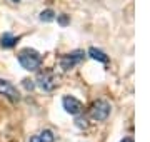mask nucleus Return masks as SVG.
I'll use <instances>...</instances> for the list:
<instances>
[{
  "instance_id": "f257e3e1",
  "label": "nucleus",
  "mask_w": 150,
  "mask_h": 142,
  "mask_svg": "<svg viewBox=\"0 0 150 142\" xmlns=\"http://www.w3.org/2000/svg\"><path fill=\"white\" fill-rule=\"evenodd\" d=\"M18 62L25 70H37L42 65V55L33 49H22L18 52Z\"/></svg>"
},
{
  "instance_id": "f03ea898",
  "label": "nucleus",
  "mask_w": 150,
  "mask_h": 142,
  "mask_svg": "<svg viewBox=\"0 0 150 142\" xmlns=\"http://www.w3.org/2000/svg\"><path fill=\"white\" fill-rule=\"evenodd\" d=\"M83 59H85V54H83L82 50H74V52H70V54L64 55V57L60 59V67H62L65 72H69V70H72L75 65L82 64Z\"/></svg>"
},
{
  "instance_id": "7ed1b4c3",
  "label": "nucleus",
  "mask_w": 150,
  "mask_h": 142,
  "mask_svg": "<svg viewBox=\"0 0 150 142\" xmlns=\"http://www.w3.org/2000/svg\"><path fill=\"white\" fill-rule=\"evenodd\" d=\"M110 112H112V105L108 104V102H105V100H97L95 104L92 105L90 109V117L93 120H105L110 115Z\"/></svg>"
},
{
  "instance_id": "20e7f679",
  "label": "nucleus",
  "mask_w": 150,
  "mask_h": 142,
  "mask_svg": "<svg viewBox=\"0 0 150 142\" xmlns=\"http://www.w3.org/2000/svg\"><path fill=\"white\" fill-rule=\"evenodd\" d=\"M37 85L42 90L45 92H50V90H54L57 85H59V77L52 74V72H45V74H40L37 77Z\"/></svg>"
},
{
  "instance_id": "39448f33",
  "label": "nucleus",
  "mask_w": 150,
  "mask_h": 142,
  "mask_svg": "<svg viewBox=\"0 0 150 142\" xmlns=\"http://www.w3.org/2000/svg\"><path fill=\"white\" fill-rule=\"evenodd\" d=\"M62 104H64V109L67 114L70 115H79L82 112V102L79 100V99L72 97V95H65L64 99H62Z\"/></svg>"
},
{
  "instance_id": "423d86ee",
  "label": "nucleus",
  "mask_w": 150,
  "mask_h": 142,
  "mask_svg": "<svg viewBox=\"0 0 150 142\" xmlns=\"http://www.w3.org/2000/svg\"><path fill=\"white\" fill-rule=\"evenodd\" d=\"M0 94L5 95L7 99H10V100H13V102H17L20 99L15 85L12 82H8V80H4V79H0Z\"/></svg>"
},
{
  "instance_id": "0eeeda50",
  "label": "nucleus",
  "mask_w": 150,
  "mask_h": 142,
  "mask_svg": "<svg viewBox=\"0 0 150 142\" xmlns=\"http://www.w3.org/2000/svg\"><path fill=\"white\" fill-rule=\"evenodd\" d=\"M17 42H18V38L15 35H12V33H4L2 38H0V47L2 49H12V47H15Z\"/></svg>"
},
{
  "instance_id": "6e6552de",
  "label": "nucleus",
  "mask_w": 150,
  "mask_h": 142,
  "mask_svg": "<svg viewBox=\"0 0 150 142\" xmlns=\"http://www.w3.org/2000/svg\"><path fill=\"white\" fill-rule=\"evenodd\" d=\"M88 55H90L93 60H98V62H103V64L108 62V55L105 54V52H102L100 49H95V47H90V49H88Z\"/></svg>"
},
{
  "instance_id": "1a4fd4ad",
  "label": "nucleus",
  "mask_w": 150,
  "mask_h": 142,
  "mask_svg": "<svg viewBox=\"0 0 150 142\" xmlns=\"http://www.w3.org/2000/svg\"><path fill=\"white\" fill-rule=\"evenodd\" d=\"M40 22H54L55 20V12L50 10V9H47V10L40 12Z\"/></svg>"
},
{
  "instance_id": "9d476101",
  "label": "nucleus",
  "mask_w": 150,
  "mask_h": 142,
  "mask_svg": "<svg viewBox=\"0 0 150 142\" xmlns=\"http://www.w3.org/2000/svg\"><path fill=\"white\" fill-rule=\"evenodd\" d=\"M38 137H40V141L42 142H54L55 141V136H54V132L52 131H43V132H40L38 134Z\"/></svg>"
},
{
  "instance_id": "9b49d317",
  "label": "nucleus",
  "mask_w": 150,
  "mask_h": 142,
  "mask_svg": "<svg viewBox=\"0 0 150 142\" xmlns=\"http://www.w3.org/2000/svg\"><path fill=\"white\" fill-rule=\"evenodd\" d=\"M75 126L79 129H87V120L85 119H77L75 120Z\"/></svg>"
},
{
  "instance_id": "f8f14e48",
  "label": "nucleus",
  "mask_w": 150,
  "mask_h": 142,
  "mask_svg": "<svg viewBox=\"0 0 150 142\" xmlns=\"http://www.w3.org/2000/svg\"><path fill=\"white\" fill-rule=\"evenodd\" d=\"M23 85H25V89H27V90H32V89L35 87L33 80H28V79H25V80H23Z\"/></svg>"
},
{
  "instance_id": "ddd939ff",
  "label": "nucleus",
  "mask_w": 150,
  "mask_h": 142,
  "mask_svg": "<svg viewBox=\"0 0 150 142\" xmlns=\"http://www.w3.org/2000/svg\"><path fill=\"white\" fill-rule=\"evenodd\" d=\"M59 22L62 23V25H67V23H69V17H67V15H60L59 17Z\"/></svg>"
},
{
  "instance_id": "4468645a",
  "label": "nucleus",
  "mask_w": 150,
  "mask_h": 142,
  "mask_svg": "<svg viewBox=\"0 0 150 142\" xmlns=\"http://www.w3.org/2000/svg\"><path fill=\"white\" fill-rule=\"evenodd\" d=\"M30 142H42V141H40L38 136H33V137H30Z\"/></svg>"
},
{
  "instance_id": "2eb2a0df",
  "label": "nucleus",
  "mask_w": 150,
  "mask_h": 142,
  "mask_svg": "<svg viewBox=\"0 0 150 142\" xmlns=\"http://www.w3.org/2000/svg\"><path fill=\"white\" fill-rule=\"evenodd\" d=\"M120 142H134V141H132L130 137H125V139H122V141H120Z\"/></svg>"
},
{
  "instance_id": "dca6fc26",
  "label": "nucleus",
  "mask_w": 150,
  "mask_h": 142,
  "mask_svg": "<svg viewBox=\"0 0 150 142\" xmlns=\"http://www.w3.org/2000/svg\"><path fill=\"white\" fill-rule=\"evenodd\" d=\"M13 2H18V0H13Z\"/></svg>"
}]
</instances>
